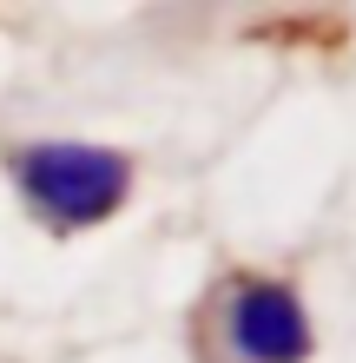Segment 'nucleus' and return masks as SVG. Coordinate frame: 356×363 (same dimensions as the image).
<instances>
[{
    "mask_svg": "<svg viewBox=\"0 0 356 363\" xmlns=\"http://www.w3.org/2000/svg\"><path fill=\"white\" fill-rule=\"evenodd\" d=\"M13 185L53 231H86L106 225L132 191V165L113 145H79V139H47L13 159Z\"/></svg>",
    "mask_w": 356,
    "mask_h": 363,
    "instance_id": "f257e3e1",
    "label": "nucleus"
},
{
    "mask_svg": "<svg viewBox=\"0 0 356 363\" xmlns=\"http://www.w3.org/2000/svg\"><path fill=\"white\" fill-rule=\"evenodd\" d=\"M224 344L238 363H304L310 357V317L304 297L270 277H238L224 291Z\"/></svg>",
    "mask_w": 356,
    "mask_h": 363,
    "instance_id": "f03ea898",
    "label": "nucleus"
}]
</instances>
